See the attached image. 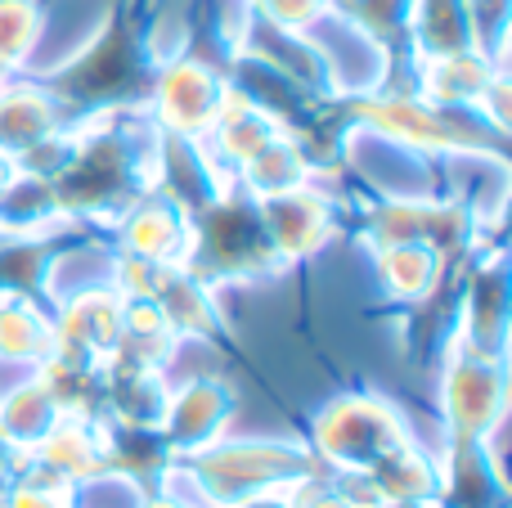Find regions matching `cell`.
I'll use <instances>...</instances> for the list:
<instances>
[{"label":"cell","mask_w":512,"mask_h":508,"mask_svg":"<svg viewBox=\"0 0 512 508\" xmlns=\"http://www.w3.org/2000/svg\"><path fill=\"white\" fill-rule=\"evenodd\" d=\"M167 54L171 50H158V32H153V0H113L95 36L63 63L36 72L32 81L54 99L63 122L77 126L104 113L149 108Z\"/></svg>","instance_id":"6da1fadb"},{"label":"cell","mask_w":512,"mask_h":508,"mask_svg":"<svg viewBox=\"0 0 512 508\" xmlns=\"http://www.w3.org/2000/svg\"><path fill=\"white\" fill-rule=\"evenodd\" d=\"M319 473L324 464L310 455V446H297V441H212L194 455H180L167 473V486H185L189 495H171L189 500L194 508H239L261 495L297 491Z\"/></svg>","instance_id":"7a4b0ae2"},{"label":"cell","mask_w":512,"mask_h":508,"mask_svg":"<svg viewBox=\"0 0 512 508\" xmlns=\"http://www.w3.org/2000/svg\"><path fill=\"white\" fill-rule=\"evenodd\" d=\"M180 266L216 293V288L279 275L283 257L265 230L256 198L230 180L221 194H212L203 207L189 212V248Z\"/></svg>","instance_id":"3957f363"},{"label":"cell","mask_w":512,"mask_h":508,"mask_svg":"<svg viewBox=\"0 0 512 508\" xmlns=\"http://www.w3.org/2000/svg\"><path fill=\"white\" fill-rule=\"evenodd\" d=\"M477 207L441 194H382L378 203L355 212L360 248H391V243H423L445 261L477 252Z\"/></svg>","instance_id":"277c9868"},{"label":"cell","mask_w":512,"mask_h":508,"mask_svg":"<svg viewBox=\"0 0 512 508\" xmlns=\"http://www.w3.org/2000/svg\"><path fill=\"white\" fill-rule=\"evenodd\" d=\"M414 441L405 414L378 392H351L337 396L333 405L319 410L310 423V455L337 477H360L391 455L396 446Z\"/></svg>","instance_id":"5b68a950"},{"label":"cell","mask_w":512,"mask_h":508,"mask_svg":"<svg viewBox=\"0 0 512 508\" xmlns=\"http://www.w3.org/2000/svg\"><path fill=\"white\" fill-rule=\"evenodd\" d=\"M508 414V365L504 356L477 351L450 333L441 356V437L490 441Z\"/></svg>","instance_id":"8992f818"},{"label":"cell","mask_w":512,"mask_h":508,"mask_svg":"<svg viewBox=\"0 0 512 508\" xmlns=\"http://www.w3.org/2000/svg\"><path fill=\"white\" fill-rule=\"evenodd\" d=\"M113 288L122 297L149 302L176 329V338H198V342L225 347V315L216 306V293L207 284H198L180 261H140V257L117 252Z\"/></svg>","instance_id":"52a82bcc"},{"label":"cell","mask_w":512,"mask_h":508,"mask_svg":"<svg viewBox=\"0 0 512 508\" xmlns=\"http://www.w3.org/2000/svg\"><path fill=\"white\" fill-rule=\"evenodd\" d=\"M225 95H230V72L189 50H171L158 68V81H153L149 117L158 122L162 135L203 144L221 117Z\"/></svg>","instance_id":"ba28073f"},{"label":"cell","mask_w":512,"mask_h":508,"mask_svg":"<svg viewBox=\"0 0 512 508\" xmlns=\"http://www.w3.org/2000/svg\"><path fill=\"white\" fill-rule=\"evenodd\" d=\"M256 207H261V221H265V230H270L274 248H279L283 266L315 257V252L337 234V221H342L333 207V194L319 189L315 180L288 189V194L256 198Z\"/></svg>","instance_id":"9c48e42d"},{"label":"cell","mask_w":512,"mask_h":508,"mask_svg":"<svg viewBox=\"0 0 512 508\" xmlns=\"http://www.w3.org/2000/svg\"><path fill=\"white\" fill-rule=\"evenodd\" d=\"M512 279L504 252H472L468 279L459 297V338L477 351L504 356L508 342V311H512Z\"/></svg>","instance_id":"30bf717a"},{"label":"cell","mask_w":512,"mask_h":508,"mask_svg":"<svg viewBox=\"0 0 512 508\" xmlns=\"http://www.w3.org/2000/svg\"><path fill=\"white\" fill-rule=\"evenodd\" d=\"M234 419V387L225 378H189L185 387L167 392L158 432L167 437L171 455H194L225 437V423Z\"/></svg>","instance_id":"8fae6325"},{"label":"cell","mask_w":512,"mask_h":508,"mask_svg":"<svg viewBox=\"0 0 512 508\" xmlns=\"http://www.w3.org/2000/svg\"><path fill=\"white\" fill-rule=\"evenodd\" d=\"M117 252L140 261H185L189 248V207L153 185L135 207H126L113 225Z\"/></svg>","instance_id":"7c38bea8"},{"label":"cell","mask_w":512,"mask_h":508,"mask_svg":"<svg viewBox=\"0 0 512 508\" xmlns=\"http://www.w3.org/2000/svg\"><path fill=\"white\" fill-rule=\"evenodd\" d=\"M414 95H423L427 104L441 108H477L486 104V95L508 77L504 59L486 50H463V54H441V59H418L414 63Z\"/></svg>","instance_id":"4fadbf2b"},{"label":"cell","mask_w":512,"mask_h":508,"mask_svg":"<svg viewBox=\"0 0 512 508\" xmlns=\"http://www.w3.org/2000/svg\"><path fill=\"white\" fill-rule=\"evenodd\" d=\"M436 500L432 508H504L508 482L499 473V459L490 441H445V455L436 459Z\"/></svg>","instance_id":"5bb4252c"},{"label":"cell","mask_w":512,"mask_h":508,"mask_svg":"<svg viewBox=\"0 0 512 508\" xmlns=\"http://www.w3.org/2000/svg\"><path fill=\"white\" fill-rule=\"evenodd\" d=\"M54 333H59L63 356L90 360V365H108L122 342V293L117 288H90L59 306L54 315Z\"/></svg>","instance_id":"9a60e30c"},{"label":"cell","mask_w":512,"mask_h":508,"mask_svg":"<svg viewBox=\"0 0 512 508\" xmlns=\"http://www.w3.org/2000/svg\"><path fill=\"white\" fill-rule=\"evenodd\" d=\"M333 18L382 59V86H391L400 68H414V0H333Z\"/></svg>","instance_id":"2e32d148"},{"label":"cell","mask_w":512,"mask_h":508,"mask_svg":"<svg viewBox=\"0 0 512 508\" xmlns=\"http://www.w3.org/2000/svg\"><path fill=\"white\" fill-rule=\"evenodd\" d=\"M283 131H288V122H283L279 113H270L265 104H256L252 95H243V90L230 81L225 108H221V117H216L212 135L203 140V149L212 153V162L225 171V176H234L261 144H270L274 135H283Z\"/></svg>","instance_id":"e0dca14e"},{"label":"cell","mask_w":512,"mask_h":508,"mask_svg":"<svg viewBox=\"0 0 512 508\" xmlns=\"http://www.w3.org/2000/svg\"><path fill=\"white\" fill-rule=\"evenodd\" d=\"M364 491L378 508H427L436 500V459L418 441H405L391 455H382L369 473H360Z\"/></svg>","instance_id":"ac0fdd59"},{"label":"cell","mask_w":512,"mask_h":508,"mask_svg":"<svg viewBox=\"0 0 512 508\" xmlns=\"http://www.w3.org/2000/svg\"><path fill=\"white\" fill-rule=\"evenodd\" d=\"M63 126H68L63 113L36 81H0V153L5 158H23Z\"/></svg>","instance_id":"d6986e66"},{"label":"cell","mask_w":512,"mask_h":508,"mask_svg":"<svg viewBox=\"0 0 512 508\" xmlns=\"http://www.w3.org/2000/svg\"><path fill=\"white\" fill-rule=\"evenodd\" d=\"M23 459H27V464H36L41 473L59 477L63 486H81V482H90V477L108 473L99 423L68 419V414H63L59 428H54L50 437H45L41 446H36L32 455H23Z\"/></svg>","instance_id":"ffe728a7"},{"label":"cell","mask_w":512,"mask_h":508,"mask_svg":"<svg viewBox=\"0 0 512 508\" xmlns=\"http://www.w3.org/2000/svg\"><path fill=\"white\" fill-rule=\"evenodd\" d=\"M315 176H319V167H315V153L306 149V140L283 131V135H274L270 144H261V149L234 171V185L252 198H274L297 185H310Z\"/></svg>","instance_id":"44dd1931"},{"label":"cell","mask_w":512,"mask_h":508,"mask_svg":"<svg viewBox=\"0 0 512 508\" xmlns=\"http://www.w3.org/2000/svg\"><path fill=\"white\" fill-rule=\"evenodd\" d=\"M63 410L54 401V392L45 387L41 374L14 383L9 392H0V441L14 455H32L54 428H59Z\"/></svg>","instance_id":"7402d4cb"},{"label":"cell","mask_w":512,"mask_h":508,"mask_svg":"<svg viewBox=\"0 0 512 508\" xmlns=\"http://www.w3.org/2000/svg\"><path fill=\"white\" fill-rule=\"evenodd\" d=\"M369 257H373V270H378L382 293L396 306H418L427 297H436L445 266H450L441 252L423 248V243H391V248H373Z\"/></svg>","instance_id":"603a6c76"},{"label":"cell","mask_w":512,"mask_h":508,"mask_svg":"<svg viewBox=\"0 0 512 508\" xmlns=\"http://www.w3.org/2000/svg\"><path fill=\"white\" fill-rule=\"evenodd\" d=\"M59 347L54 315L41 302L18 293H0V365L41 369Z\"/></svg>","instance_id":"cb8c5ba5"},{"label":"cell","mask_w":512,"mask_h":508,"mask_svg":"<svg viewBox=\"0 0 512 508\" xmlns=\"http://www.w3.org/2000/svg\"><path fill=\"white\" fill-rule=\"evenodd\" d=\"M463 50H481L472 0H414V63Z\"/></svg>","instance_id":"d4e9b609"},{"label":"cell","mask_w":512,"mask_h":508,"mask_svg":"<svg viewBox=\"0 0 512 508\" xmlns=\"http://www.w3.org/2000/svg\"><path fill=\"white\" fill-rule=\"evenodd\" d=\"M180 338L149 302H135V297H122V342H117L113 360L135 369H167L171 356H176Z\"/></svg>","instance_id":"484cf974"},{"label":"cell","mask_w":512,"mask_h":508,"mask_svg":"<svg viewBox=\"0 0 512 508\" xmlns=\"http://www.w3.org/2000/svg\"><path fill=\"white\" fill-rule=\"evenodd\" d=\"M45 27L41 0H0V72H18L32 59Z\"/></svg>","instance_id":"4316f807"},{"label":"cell","mask_w":512,"mask_h":508,"mask_svg":"<svg viewBox=\"0 0 512 508\" xmlns=\"http://www.w3.org/2000/svg\"><path fill=\"white\" fill-rule=\"evenodd\" d=\"M248 14L283 36H310L319 23H328L333 0H248Z\"/></svg>","instance_id":"83f0119b"},{"label":"cell","mask_w":512,"mask_h":508,"mask_svg":"<svg viewBox=\"0 0 512 508\" xmlns=\"http://www.w3.org/2000/svg\"><path fill=\"white\" fill-rule=\"evenodd\" d=\"M292 508H378L369 500L360 477H342V482H328L324 473L310 477L306 486L292 491Z\"/></svg>","instance_id":"f1b7e54d"},{"label":"cell","mask_w":512,"mask_h":508,"mask_svg":"<svg viewBox=\"0 0 512 508\" xmlns=\"http://www.w3.org/2000/svg\"><path fill=\"white\" fill-rule=\"evenodd\" d=\"M144 508H194V504L171 495V491H153V495H144Z\"/></svg>","instance_id":"f546056e"},{"label":"cell","mask_w":512,"mask_h":508,"mask_svg":"<svg viewBox=\"0 0 512 508\" xmlns=\"http://www.w3.org/2000/svg\"><path fill=\"white\" fill-rule=\"evenodd\" d=\"M14 180H18V167H14V158H5V153H0V198H5L9 189H14Z\"/></svg>","instance_id":"4dcf8cb0"},{"label":"cell","mask_w":512,"mask_h":508,"mask_svg":"<svg viewBox=\"0 0 512 508\" xmlns=\"http://www.w3.org/2000/svg\"><path fill=\"white\" fill-rule=\"evenodd\" d=\"M0 81H5V72H0Z\"/></svg>","instance_id":"1f68e13d"},{"label":"cell","mask_w":512,"mask_h":508,"mask_svg":"<svg viewBox=\"0 0 512 508\" xmlns=\"http://www.w3.org/2000/svg\"><path fill=\"white\" fill-rule=\"evenodd\" d=\"M243 5H248V0H243Z\"/></svg>","instance_id":"d6a6232c"}]
</instances>
